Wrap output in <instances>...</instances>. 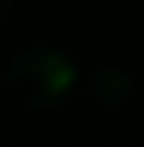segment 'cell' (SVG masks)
Listing matches in <instances>:
<instances>
[{
    "instance_id": "6da1fadb",
    "label": "cell",
    "mask_w": 144,
    "mask_h": 147,
    "mask_svg": "<svg viewBox=\"0 0 144 147\" xmlns=\"http://www.w3.org/2000/svg\"><path fill=\"white\" fill-rule=\"evenodd\" d=\"M78 82L75 63L53 47H28L9 63L6 91L25 110H53L59 107Z\"/></svg>"
},
{
    "instance_id": "7a4b0ae2",
    "label": "cell",
    "mask_w": 144,
    "mask_h": 147,
    "mask_svg": "<svg viewBox=\"0 0 144 147\" xmlns=\"http://www.w3.org/2000/svg\"><path fill=\"white\" fill-rule=\"evenodd\" d=\"M88 91L103 110H119L132 97V78L125 72H119V69H100V72L91 75Z\"/></svg>"
},
{
    "instance_id": "3957f363",
    "label": "cell",
    "mask_w": 144,
    "mask_h": 147,
    "mask_svg": "<svg viewBox=\"0 0 144 147\" xmlns=\"http://www.w3.org/2000/svg\"><path fill=\"white\" fill-rule=\"evenodd\" d=\"M9 6H13V0H0V19L9 13Z\"/></svg>"
}]
</instances>
